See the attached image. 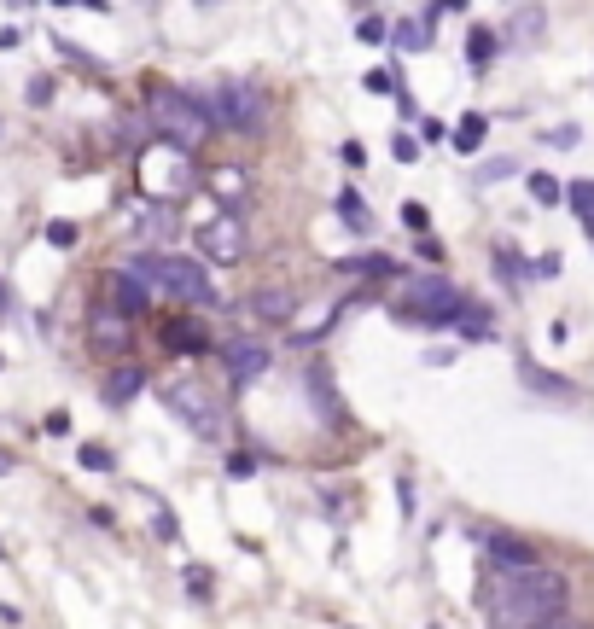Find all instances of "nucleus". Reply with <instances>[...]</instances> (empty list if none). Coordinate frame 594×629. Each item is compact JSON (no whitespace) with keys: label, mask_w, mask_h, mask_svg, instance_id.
Here are the masks:
<instances>
[{"label":"nucleus","mask_w":594,"mask_h":629,"mask_svg":"<svg viewBox=\"0 0 594 629\" xmlns=\"http://www.w3.org/2000/svg\"><path fill=\"white\" fill-rule=\"evenodd\" d=\"M571 606V583H565L554 565H525V571H501L490 595V629H542L565 618Z\"/></svg>","instance_id":"obj_1"},{"label":"nucleus","mask_w":594,"mask_h":629,"mask_svg":"<svg viewBox=\"0 0 594 629\" xmlns=\"http://www.w3.org/2000/svg\"><path fill=\"white\" fill-rule=\"evenodd\" d=\"M146 123H152L158 140L181 146V152H198V146L216 134V123H210V111L198 105V94L175 88V82H146Z\"/></svg>","instance_id":"obj_2"},{"label":"nucleus","mask_w":594,"mask_h":629,"mask_svg":"<svg viewBox=\"0 0 594 629\" xmlns=\"http://www.w3.org/2000/svg\"><path fill=\"white\" fill-rule=\"evenodd\" d=\"M198 105L210 111V123L222 134H263L268 123V94L257 82H210Z\"/></svg>","instance_id":"obj_3"},{"label":"nucleus","mask_w":594,"mask_h":629,"mask_svg":"<svg viewBox=\"0 0 594 629\" xmlns=\"http://www.w3.org/2000/svg\"><path fill=\"white\" fill-rule=\"evenodd\" d=\"M193 187H198L193 152H181V146H169V140L152 134V146L140 152V193L158 204H175V199H187Z\"/></svg>","instance_id":"obj_4"},{"label":"nucleus","mask_w":594,"mask_h":629,"mask_svg":"<svg viewBox=\"0 0 594 629\" xmlns=\"http://www.w3.org/2000/svg\"><path fill=\"white\" fill-rule=\"evenodd\" d=\"M164 402L198 443H222V437H228V414H222V402H216V391H210L204 379H169Z\"/></svg>","instance_id":"obj_5"},{"label":"nucleus","mask_w":594,"mask_h":629,"mask_svg":"<svg viewBox=\"0 0 594 629\" xmlns=\"http://www.w3.org/2000/svg\"><path fill=\"white\" fill-rule=\"evenodd\" d=\"M134 263L146 268V280H152V292L158 298H175V303H216V286H210V268L193 263V257H175V251H164V257H134Z\"/></svg>","instance_id":"obj_6"},{"label":"nucleus","mask_w":594,"mask_h":629,"mask_svg":"<svg viewBox=\"0 0 594 629\" xmlns=\"http://www.w3.org/2000/svg\"><path fill=\"white\" fill-rule=\"evenodd\" d=\"M455 309H461V286L443 280V274H414L402 286V315L396 321H420V327H455Z\"/></svg>","instance_id":"obj_7"},{"label":"nucleus","mask_w":594,"mask_h":629,"mask_svg":"<svg viewBox=\"0 0 594 629\" xmlns=\"http://www.w3.org/2000/svg\"><path fill=\"white\" fill-rule=\"evenodd\" d=\"M193 245L198 257L210 268H233L245 251H251V233H245V222H239V210H216V216H204L193 228Z\"/></svg>","instance_id":"obj_8"},{"label":"nucleus","mask_w":594,"mask_h":629,"mask_svg":"<svg viewBox=\"0 0 594 629\" xmlns=\"http://www.w3.org/2000/svg\"><path fill=\"white\" fill-rule=\"evenodd\" d=\"M129 338H134V315H123L117 303H99L94 315H88V344H94V356H105V362L129 356Z\"/></svg>","instance_id":"obj_9"},{"label":"nucleus","mask_w":594,"mask_h":629,"mask_svg":"<svg viewBox=\"0 0 594 629\" xmlns=\"http://www.w3.org/2000/svg\"><path fill=\"white\" fill-rule=\"evenodd\" d=\"M111 292H117V309H123V315H146V303L158 298V292H152V280H146V268L134 263V257L111 274Z\"/></svg>","instance_id":"obj_10"},{"label":"nucleus","mask_w":594,"mask_h":629,"mask_svg":"<svg viewBox=\"0 0 594 629\" xmlns=\"http://www.w3.org/2000/svg\"><path fill=\"white\" fill-rule=\"evenodd\" d=\"M204 187H210V199L222 204V210H239V204L251 199V169L222 164V169H210V175H204Z\"/></svg>","instance_id":"obj_11"},{"label":"nucleus","mask_w":594,"mask_h":629,"mask_svg":"<svg viewBox=\"0 0 594 629\" xmlns=\"http://www.w3.org/2000/svg\"><path fill=\"white\" fill-rule=\"evenodd\" d=\"M222 362H228V379H233V385H251L257 373H268V350H263V344H245V338H239V344H228V350H222Z\"/></svg>","instance_id":"obj_12"},{"label":"nucleus","mask_w":594,"mask_h":629,"mask_svg":"<svg viewBox=\"0 0 594 629\" xmlns=\"http://www.w3.org/2000/svg\"><path fill=\"white\" fill-rule=\"evenodd\" d=\"M146 391V367H129V362H117L111 373H105V408H129L134 397Z\"/></svg>","instance_id":"obj_13"},{"label":"nucleus","mask_w":594,"mask_h":629,"mask_svg":"<svg viewBox=\"0 0 594 629\" xmlns=\"http://www.w3.org/2000/svg\"><path fill=\"white\" fill-rule=\"evenodd\" d=\"M292 309H297V298H292V292H280V286L251 298V315H257V321H268V327H286V321H292Z\"/></svg>","instance_id":"obj_14"},{"label":"nucleus","mask_w":594,"mask_h":629,"mask_svg":"<svg viewBox=\"0 0 594 629\" xmlns=\"http://www.w3.org/2000/svg\"><path fill=\"white\" fill-rule=\"evenodd\" d=\"M490 560L501 571H525V565H536V554H530V542H519V536H490Z\"/></svg>","instance_id":"obj_15"},{"label":"nucleus","mask_w":594,"mask_h":629,"mask_svg":"<svg viewBox=\"0 0 594 629\" xmlns=\"http://www.w3.org/2000/svg\"><path fill=\"white\" fill-rule=\"evenodd\" d=\"M338 216H344V228H350V233H362V239L373 233V210H367V199H362V193H338Z\"/></svg>","instance_id":"obj_16"},{"label":"nucleus","mask_w":594,"mask_h":629,"mask_svg":"<svg viewBox=\"0 0 594 629\" xmlns=\"http://www.w3.org/2000/svg\"><path fill=\"white\" fill-rule=\"evenodd\" d=\"M484 134H490V117H484V111H466L461 123H455V152H478Z\"/></svg>","instance_id":"obj_17"},{"label":"nucleus","mask_w":594,"mask_h":629,"mask_svg":"<svg viewBox=\"0 0 594 629\" xmlns=\"http://www.w3.org/2000/svg\"><path fill=\"white\" fill-rule=\"evenodd\" d=\"M548 30V12H542V6H525V12H519V18H513V47H536V35Z\"/></svg>","instance_id":"obj_18"},{"label":"nucleus","mask_w":594,"mask_h":629,"mask_svg":"<svg viewBox=\"0 0 594 629\" xmlns=\"http://www.w3.org/2000/svg\"><path fill=\"white\" fill-rule=\"evenodd\" d=\"M338 268H344V274H362V280H385L396 263H391V257H379V251H367V257H344Z\"/></svg>","instance_id":"obj_19"},{"label":"nucleus","mask_w":594,"mask_h":629,"mask_svg":"<svg viewBox=\"0 0 594 629\" xmlns=\"http://www.w3.org/2000/svg\"><path fill=\"white\" fill-rule=\"evenodd\" d=\"M164 338L175 344V350H204V332H198L193 321H169V327H164Z\"/></svg>","instance_id":"obj_20"},{"label":"nucleus","mask_w":594,"mask_h":629,"mask_svg":"<svg viewBox=\"0 0 594 629\" xmlns=\"http://www.w3.org/2000/svg\"><path fill=\"white\" fill-rule=\"evenodd\" d=\"M495 47H501V35L495 30H472V41H466V53H472V65H490Z\"/></svg>","instance_id":"obj_21"},{"label":"nucleus","mask_w":594,"mask_h":629,"mask_svg":"<svg viewBox=\"0 0 594 629\" xmlns=\"http://www.w3.org/2000/svg\"><path fill=\"white\" fill-rule=\"evenodd\" d=\"M396 47H408V53H426V47H431V30H426V24H396Z\"/></svg>","instance_id":"obj_22"},{"label":"nucleus","mask_w":594,"mask_h":629,"mask_svg":"<svg viewBox=\"0 0 594 629\" xmlns=\"http://www.w3.org/2000/svg\"><path fill=\"white\" fill-rule=\"evenodd\" d=\"M530 199H536V204H560V181H554V175H530Z\"/></svg>","instance_id":"obj_23"},{"label":"nucleus","mask_w":594,"mask_h":629,"mask_svg":"<svg viewBox=\"0 0 594 629\" xmlns=\"http://www.w3.org/2000/svg\"><path fill=\"white\" fill-rule=\"evenodd\" d=\"M76 455H82V466H88V472H111V449H99V443H82Z\"/></svg>","instance_id":"obj_24"},{"label":"nucleus","mask_w":594,"mask_h":629,"mask_svg":"<svg viewBox=\"0 0 594 629\" xmlns=\"http://www.w3.org/2000/svg\"><path fill=\"white\" fill-rule=\"evenodd\" d=\"M402 228H408V233H426V228H431V210H426V204H402Z\"/></svg>","instance_id":"obj_25"},{"label":"nucleus","mask_w":594,"mask_h":629,"mask_svg":"<svg viewBox=\"0 0 594 629\" xmlns=\"http://www.w3.org/2000/svg\"><path fill=\"white\" fill-rule=\"evenodd\" d=\"M571 210H577L583 222L594 216V187H589V181H577V187H571Z\"/></svg>","instance_id":"obj_26"},{"label":"nucleus","mask_w":594,"mask_h":629,"mask_svg":"<svg viewBox=\"0 0 594 629\" xmlns=\"http://www.w3.org/2000/svg\"><path fill=\"white\" fill-rule=\"evenodd\" d=\"M362 82H367V94H396V76H391V70H367Z\"/></svg>","instance_id":"obj_27"},{"label":"nucleus","mask_w":594,"mask_h":629,"mask_svg":"<svg viewBox=\"0 0 594 629\" xmlns=\"http://www.w3.org/2000/svg\"><path fill=\"white\" fill-rule=\"evenodd\" d=\"M530 274H536V280H554V274H560V251H548V257H536V263H530Z\"/></svg>","instance_id":"obj_28"},{"label":"nucleus","mask_w":594,"mask_h":629,"mask_svg":"<svg viewBox=\"0 0 594 629\" xmlns=\"http://www.w3.org/2000/svg\"><path fill=\"white\" fill-rule=\"evenodd\" d=\"M356 35H362L367 47H379V41H385V24H379V18H362V24H356Z\"/></svg>","instance_id":"obj_29"},{"label":"nucleus","mask_w":594,"mask_h":629,"mask_svg":"<svg viewBox=\"0 0 594 629\" xmlns=\"http://www.w3.org/2000/svg\"><path fill=\"white\" fill-rule=\"evenodd\" d=\"M47 239H53V245H76V222H53Z\"/></svg>","instance_id":"obj_30"},{"label":"nucleus","mask_w":594,"mask_h":629,"mask_svg":"<svg viewBox=\"0 0 594 629\" xmlns=\"http://www.w3.org/2000/svg\"><path fill=\"white\" fill-rule=\"evenodd\" d=\"M391 152H396V158H402V164H408V158L420 152V140H408V134H396V140H391Z\"/></svg>","instance_id":"obj_31"},{"label":"nucleus","mask_w":594,"mask_h":629,"mask_svg":"<svg viewBox=\"0 0 594 629\" xmlns=\"http://www.w3.org/2000/svg\"><path fill=\"white\" fill-rule=\"evenodd\" d=\"M47 100H53V88H47V76H35V82H30V105H47Z\"/></svg>","instance_id":"obj_32"},{"label":"nucleus","mask_w":594,"mask_h":629,"mask_svg":"<svg viewBox=\"0 0 594 629\" xmlns=\"http://www.w3.org/2000/svg\"><path fill=\"white\" fill-rule=\"evenodd\" d=\"M251 466H257L251 455H233V461H228V472H233V478H251Z\"/></svg>","instance_id":"obj_33"},{"label":"nucleus","mask_w":594,"mask_h":629,"mask_svg":"<svg viewBox=\"0 0 594 629\" xmlns=\"http://www.w3.org/2000/svg\"><path fill=\"white\" fill-rule=\"evenodd\" d=\"M542 629H589V624H571V618H554V624H542Z\"/></svg>","instance_id":"obj_34"},{"label":"nucleus","mask_w":594,"mask_h":629,"mask_svg":"<svg viewBox=\"0 0 594 629\" xmlns=\"http://www.w3.org/2000/svg\"><path fill=\"white\" fill-rule=\"evenodd\" d=\"M443 12H466V0H443Z\"/></svg>","instance_id":"obj_35"},{"label":"nucleus","mask_w":594,"mask_h":629,"mask_svg":"<svg viewBox=\"0 0 594 629\" xmlns=\"http://www.w3.org/2000/svg\"><path fill=\"white\" fill-rule=\"evenodd\" d=\"M53 6H70V0H53Z\"/></svg>","instance_id":"obj_36"}]
</instances>
